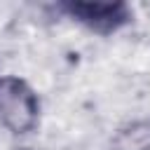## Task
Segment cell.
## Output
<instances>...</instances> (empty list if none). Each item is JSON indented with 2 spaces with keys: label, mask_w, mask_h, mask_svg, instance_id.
Listing matches in <instances>:
<instances>
[{
  "label": "cell",
  "mask_w": 150,
  "mask_h": 150,
  "mask_svg": "<svg viewBox=\"0 0 150 150\" xmlns=\"http://www.w3.org/2000/svg\"><path fill=\"white\" fill-rule=\"evenodd\" d=\"M40 117L38 94L19 77H0V129L9 134H28Z\"/></svg>",
  "instance_id": "6da1fadb"
},
{
  "label": "cell",
  "mask_w": 150,
  "mask_h": 150,
  "mask_svg": "<svg viewBox=\"0 0 150 150\" xmlns=\"http://www.w3.org/2000/svg\"><path fill=\"white\" fill-rule=\"evenodd\" d=\"M61 9L77 23L98 33H112L131 19V12L124 2H66Z\"/></svg>",
  "instance_id": "7a4b0ae2"
}]
</instances>
